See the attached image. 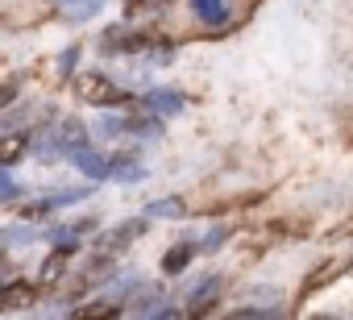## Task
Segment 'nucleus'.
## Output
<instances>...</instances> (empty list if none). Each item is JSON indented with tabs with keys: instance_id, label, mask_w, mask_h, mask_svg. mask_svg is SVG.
I'll return each instance as SVG.
<instances>
[{
	"instance_id": "7ed1b4c3",
	"label": "nucleus",
	"mask_w": 353,
	"mask_h": 320,
	"mask_svg": "<svg viewBox=\"0 0 353 320\" xmlns=\"http://www.w3.org/2000/svg\"><path fill=\"white\" fill-rule=\"evenodd\" d=\"M75 92H79V100H88V104H96V108H125V104H133V92H125L121 83H112V79L100 75V71L75 75Z\"/></svg>"
},
{
	"instance_id": "423d86ee",
	"label": "nucleus",
	"mask_w": 353,
	"mask_h": 320,
	"mask_svg": "<svg viewBox=\"0 0 353 320\" xmlns=\"http://www.w3.org/2000/svg\"><path fill=\"white\" fill-rule=\"evenodd\" d=\"M30 150V125H17V121H0V167H13L21 163Z\"/></svg>"
},
{
	"instance_id": "f3484780",
	"label": "nucleus",
	"mask_w": 353,
	"mask_h": 320,
	"mask_svg": "<svg viewBox=\"0 0 353 320\" xmlns=\"http://www.w3.org/2000/svg\"><path fill=\"white\" fill-rule=\"evenodd\" d=\"M17 192H21V188H17V179H13L5 167H0V200H13Z\"/></svg>"
},
{
	"instance_id": "f8f14e48",
	"label": "nucleus",
	"mask_w": 353,
	"mask_h": 320,
	"mask_svg": "<svg viewBox=\"0 0 353 320\" xmlns=\"http://www.w3.org/2000/svg\"><path fill=\"white\" fill-rule=\"evenodd\" d=\"M112 179L117 183H141L145 179V167L137 163V154H117L112 158Z\"/></svg>"
},
{
	"instance_id": "6e6552de",
	"label": "nucleus",
	"mask_w": 353,
	"mask_h": 320,
	"mask_svg": "<svg viewBox=\"0 0 353 320\" xmlns=\"http://www.w3.org/2000/svg\"><path fill=\"white\" fill-rule=\"evenodd\" d=\"M141 104L166 121V117H179V112L188 108V96H183L179 88H150V92L141 96Z\"/></svg>"
},
{
	"instance_id": "39448f33",
	"label": "nucleus",
	"mask_w": 353,
	"mask_h": 320,
	"mask_svg": "<svg viewBox=\"0 0 353 320\" xmlns=\"http://www.w3.org/2000/svg\"><path fill=\"white\" fill-rule=\"evenodd\" d=\"M145 221H150V217H137V221H125V225H117V229L100 233V237H96V254H104V258L125 254V250H129V246L145 233Z\"/></svg>"
},
{
	"instance_id": "9d476101",
	"label": "nucleus",
	"mask_w": 353,
	"mask_h": 320,
	"mask_svg": "<svg viewBox=\"0 0 353 320\" xmlns=\"http://www.w3.org/2000/svg\"><path fill=\"white\" fill-rule=\"evenodd\" d=\"M34 299H38V291H34V283H26V279H13V283L0 287V312H9V308H30Z\"/></svg>"
},
{
	"instance_id": "2eb2a0df",
	"label": "nucleus",
	"mask_w": 353,
	"mask_h": 320,
	"mask_svg": "<svg viewBox=\"0 0 353 320\" xmlns=\"http://www.w3.org/2000/svg\"><path fill=\"white\" fill-rule=\"evenodd\" d=\"M229 237H233V225H212V229H208V237L200 241V250H204V254H212V250H221Z\"/></svg>"
},
{
	"instance_id": "4468645a",
	"label": "nucleus",
	"mask_w": 353,
	"mask_h": 320,
	"mask_svg": "<svg viewBox=\"0 0 353 320\" xmlns=\"http://www.w3.org/2000/svg\"><path fill=\"white\" fill-rule=\"evenodd\" d=\"M145 217L150 221H179V217H188V204L183 200H154V204H145Z\"/></svg>"
},
{
	"instance_id": "a211bd4d",
	"label": "nucleus",
	"mask_w": 353,
	"mask_h": 320,
	"mask_svg": "<svg viewBox=\"0 0 353 320\" xmlns=\"http://www.w3.org/2000/svg\"><path fill=\"white\" fill-rule=\"evenodd\" d=\"M75 59H79V46H67V50L59 54V75H71V71H75Z\"/></svg>"
},
{
	"instance_id": "dca6fc26",
	"label": "nucleus",
	"mask_w": 353,
	"mask_h": 320,
	"mask_svg": "<svg viewBox=\"0 0 353 320\" xmlns=\"http://www.w3.org/2000/svg\"><path fill=\"white\" fill-rule=\"evenodd\" d=\"M336 137H341V146L345 150H353V104L341 112V125H336Z\"/></svg>"
},
{
	"instance_id": "6ab92c4d",
	"label": "nucleus",
	"mask_w": 353,
	"mask_h": 320,
	"mask_svg": "<svg viewBox=\"0 0 353 320\" xmlns=\"http://www.w3.org/2000/svg\"><path fill=\"white\" fill-rule=\"evenodd\" d=\"M13 100H17V83H5V88H0V108L13 104Z\"/></svg>"
},
{
	"instance_id": "1a4fd4ad",
	"label": "nucleus",
	"mask_w": 353,
	"mask_h": 320,
	"mask_svg": "<svg viewBox=\"0 0 353 320\" xmlns=\"http://www.w3.org/2000/svg\"><path fill=\"white\" fill-rule=\"evenodd\" d=\"M196 254H200V241H179V246H170V250L162 254V274H183Z\"/></svg>"
},
{
	"instance_id": "ddd939ff",
	"label": "nucleus",
	"mask_w": 353,
	"mask_h": 320,
	"mask_svg": "<svg viewBox=\"0 0 353 320\" xmlns=\"http://www.w3.org/2000/svg\"><path fill=\"white\" fill-rule=\"evenodd\" d=\"M121 312H125V295L117 291H108V299H88L75 308V316H121Z\"/></svg>"
},
{
	"instance_id": "9b49d317",
	"label": "nucleus",
	"mask_w": 353,
	"mask_h": 320,
	"mask_svg": "<svg viewBox=\"0 0 353 320\" xmlns=\"http://www.w3.org/2000/svg\"><path fill=\"white\" fill-rule=\"evenodd\" d=\"M104 5H108V0H54V9H59L67 21H75V26L92 21V17H96Z\"/></svg>"
},
{
	"instance_id": "20e7f679",
	"label": "nucleus",
	"mask_w": 353,
	"mask_h": 320,
	"mask_svg": "<svg viewBox=\"0 0 353 320\" xmlns=\"http://www.w3.org/2000/svg\"><path fill=\"white\" fill-rule=\"evenodd\" d=\"M221 287H225V274H204V279H196L192 283V291H188V308H183V316H212L216 312V295H221Z\"/></svg>"
},
{
	"instance_id": "f257e3e1",
	"label": "nucleus",
	"mask_w": 353,
	"mask_h": 320,
	"mask_svg": "<svg viewBox=\"0 0 353 320\" xmlns=\"http://www.w3.org/2000/svg\"><path fill=\"white\" fill-rule=\"evenodd\" d=\"M258 9V0H192V17L208 30V34H229L241 30Z\"/></svg>"
},
{
	"instance_id": "0eeeda50",
	"label": "nucleus",
	"mask_w": 353,
	"mask_h": 320,
	"mask_svg": "<svg viewBox=\"0 0 353 320\" xmlns=\"http://www.w3.org/2000/svg\"><path fill=\"white\" fill-rule=\"evenodd\" d=\"M71 167L79 171V175H88L92 183H100V179H112V158H104L100 150H92V146H79V150H71Z\"/></svg>"
},
{
	"instance_id": "f03ea898",
	"label": "nucleus",
	"mask_w": 353,
	"mask_h": 320,
	"mask_svg": "<svg viewBox=\"0 0 353 320\" xmlns=\"http://www.w3.org/2000/svg\"><path fill=\"white\" fill-rule=\"evenodd\" d=\"M353 270V254H341V258H320L303 279H299V291H295V312L312 299V295H320V291H328V287H336V279H345Z\"/></svg>"
}]
</instances>
